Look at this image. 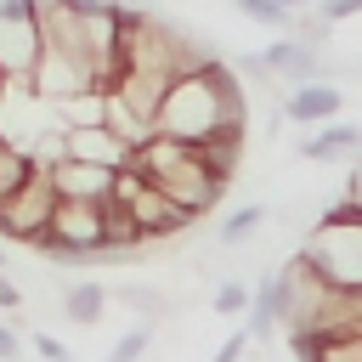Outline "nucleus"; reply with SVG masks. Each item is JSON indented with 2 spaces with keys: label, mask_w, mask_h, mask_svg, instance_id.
<instances>
[{
  "label": "nucleus",
  "mask_w": 362,
  "mask_h": 362,
  "mask_svg": "<svg viewBox=\"0 0 362 362\" xmlns=\"http://www.w3.org/2000/svg\"><path fill=\"white\" fill-rule=\"evenodd\" d=\"M221 124H243V90H238V74L221 57H204L198 68L170 79L164 107H158V130L181 136V141H204Z\"/></svg>",
  "instance_id": "nucleus-1"
},
{
  "label": "nucleus",
  "mask_w": 362,
  "mask_h": 362,
  "mask_svg": "<svg viewBox=\"0 0 362 362\" xmlns=\"http://www.w3.org/2000/svg\"><path fill=\"white\" fill-rule=\"evenodd\" d=\"M153 187H164L181 209H192V215H209L221 198H226V187H232V175H221L192 141H181V136H147L141 147H136V158H130Z\"/></svg>",
  "instance_id": "nucleus-2"
},
{
  "label": "nucleus",
  "mask_w": 362,
  "mask_h": 362,
  "mask_svg": "<svg viewBox=\"0 0 362 362\" xmlns=\"http://www.w3.org/2000/svg\"><path fill=\"white\" fill-rule=\"evenodd\" d=\"M51 215H57V181H51V170L40 164L28 181H17V187L0 198V243H6V249H11V243L34 249L40 232L51 226Z\"/></svg>",
  "instance_id": "nucleus-3"
},
{
  "label": "nucleus",
  "mask_w": 362,
  "mask_h": 362,
  "mask_svg": "<svg viewBox=\"0 0 362 362\" xmlns=\"http://www.w3.org/2000/svg\"><path fill=\"white\" fill-rule=\"evenodd\" d=\"M294 255L311 260L334 288H362V221H345V226H322L317 221Z\"/></svg>",
  "instance_id": "nucleus-4"
},
{
  "label": "nucleus",
  "mask_w": 362,
  "mask_h": 362,
  "mask_svg": "<svg viewBox=\"0 0 362 362\" xmlns=\"http://www.w3.org/2000/svg\"><path fill=\"white\" fill-rule=\"evenodd\" d=\"M102 79H96V68L85 62V57H68V51H40V62H34V74H28V90L45 102V107H68L79 90H96ZM107 90V85H102Z\"/></svg>",
  "instance_id": "nucleus-5"
},
{
  "label": "nucleus",
  "mask_w": 362,
  "mask_h": 362,
  "mask_svg": "<svg viewBox=\"0 0 362 362\" xmlns=\"http://www.w3.org/2000/svg\"><path fill=\"white\" fill-rule=\"evenodd\" d=\"M266 68H272V79L283 85V90H294V85H311V79H328V57H322V45L317 40H300V34H277L266 51Z\"/></svg>",
  "instance_id": "nucleus-6"
},
{
  "label": "nucleus",
  "mask_w": 362,
  "mask_h": 362,
  "mask_svg": "<svg viewBox=\"0 0 362 362\" xmlns=\"http://www.w3.org/2000/svg\"><path fill=\"white\" fill-rule=\"evenodd\" d=\"M45 51V34H40V11H6L0 6V74L6 79H28L34 62Z\"/></svg>",
  "instance_id": "nucleus-7"
},
{
  "label": "nucleus",
  "mask_w": 362,
  "mask_h": 362,
  "mask_svg": "<svg viewBox=\"0 0 362 362\" xmlns=\"http://www.w3.org/2000/svg\"><path fill=\"white\" fill-rule=\"evenodd\" d=\"M130 209H136V221H141V232H147V243H170V238H181L198 215L192 209H181L164 187H153V181H141L136 187V198H130Z\"/></svg>",
  "instance_id": "nucleus-8"
},
{
  "label": "nucleus",
  "mask_w": 362,
  "mask_h": 362,
  "mask_svg": "<svg viewBox=\"0 0 362 362\" xmlns=\"http://www.w3.org/2000/svg\"><path fill=\"white\" fill-rule=\"evenodd\" d=\"M62 153L85 158V164H107V170H124L136 158V147L124 136H113L107 124H62Z\"/></svg>",
  "instance_id": "nucleus-9"
},
{
  "label": "nucleus",
  "mask_w": 362,
  "mask_h": 362,
  "mask_svg": "<svg viewBox=\"0 0 362 362\" xmlns=\"http://www.w3.org/2000/svg\"><path fill=\"white\" fill-rule=\"evenodd\" d=\"M51 232L68 238V243H79V249L107 243V198H57Z\"/></svg>",
  "instance_id": "nucleus-10"
},
{
  "label": "nucleus",
  "mask_w": 362,
  "mask_h": 362,
  "mask_svg": "<svg viewBox=\"0 0 362 362\" xmlns=\"http://www.w3.org/2000/svg\"><path fill=\"white\" fill-rule=\"evenodd\" d=\"M45 170L57 181V198H113V175H119L107 164H85V158H68V153L51 158Z\"/></svg>",
  "instance_id": "nucleus-11"
},
{
  "label": "nucleus",
  "mask_w": 362,
  "mask_h": 362,
  "mask_svg": "<svg viewBox=\"0 0 362 362\" xmlns=\"http://www.w3.org/2000/svg\"><path fill=\"white\" fill-rule=\"evenodd\" d=\"M283 322H288V272L277 266V272H266V277L255 283V294H249V334H255V339H272Z\"/></svg>",
  "instance_id": "nucleus-12"
},
{
  "label": "nucleus",
  "mask_w": 362,
  "mask_h": 362,
  "mask_svg": "<svg viewBox=\"0 0 362 362\" xmlns=\"http://www.w3.org/2000/svg\"><path fill=\"white\" fill-rule=\"evenodd\" d=\"M339 107H345V90L334 79H311L283 96V119H294V124H328V119H339Z\"/></svg>",
  "instance_id": "nucleus-13"
},
{
  "label": "nucleus",
  "mask_w": 362,
  "mask_h": 362,
  "mask_svg": "<svg viewBox=\"0 0 362 362\" xmlns=\"http://www.w3.org/2000/svg\"><path fill=\"white\" fill-rule=\"evenodd\" d=\"M351 153H362V124L356 119H328L317 136L300 141V158H311V164H334V158H351Z\"/></svg>",
  "instance_id": "nucleus-14"
},
{
  "label": "nucleus",
  "mask_w": 362,
  "mask_h": 362,
  "mask_svg": "<svg viewBox=\"0 0 362 362\" xmlns=\"http://www.w3.org/2000/svg\"><path fill=\"white\" fill-rule=\"evenodd\" d=\"M107 300H113V294H107L102 283H90V277H79V283H68V288H62V311H68V322H79V328L102 322Z\"/></svg>",
  "instance_id": "nucleus-15"
},
{
  "label": "nucleus",
  "mask_w": 362,
  "mask_h": 362,
  "mask_svg": "<svg viewBox=\"0 0 362 362\" xmlns=\"http://www.w3.org/2000/svg\"><path fill=\"white\" fill-rule=\"evenodd\" d=\"M243 141H249V136H243V124H221L215 136H204V141H192V147H198V153H204V158H209V164H215L221 175H238Z\"/></svg>",
  "instance_id": "nucleus-16"
},
{
  "label": "nucleus",
  "mask_w": 362,
  "mask_h": 362,
  "mask_svg": "<svg viewBox=\"0 0 362 362\" xmlns=\"http://www.w3.org/2000/svg\"><path fill=\"white\" fill-rule=\"evenodd\" d=\"M260 226H266V204H243V209H232V215L215 226V243H221V249H243Z\"/></svg>",
  "instance_id": "nucleus-17"
},
{
  "label": "nucleus",
  "mask_w": 362,
  "mask_h": 362,
  "mask_svg": "<svg viewBox=\"0 0 362 362\" xmlns=\"http://www.w3.org/2000/svg\"><path fill=\"white\" fill-rule=\"evenodd\" d=\"M153 334H158V317H141L130 334H119V339H113L107 362H141V356H147V345H153Z\"/></svg>",
  "instance_id": "nucleus-18"
},
{
  "label": "nucleus",
  "mask_w": 362,
  "mask_h": 362,
  "mask_svg": "<svg viewBox=\"0 0 362 362\" xmlns=\"http://www.w3.org/2000/svg\"><path fill=\"white\" fill-rule=\"evenodd\" d=\"M107 294H113L119 305H136V311H147V317H164V311H170V300H164L158 288H141V283H113Z\"/></svg>",
  "instance_id": "nucleus-19"
},
{
  "label": "nucleus",
  "mask_w": 362,
  "mask_h": 362,
  "mask_svg": "<svg viewBox=\"0 0 362 362\" xmlns=\"http://www.w3.org/2000/svg\"><path fill=\"white\" fill-rule=\"evenodd\" d=\"M249 294H255V288H249L243 277H226V283L215 288V317H243V311H249Z\"/></svg>",
  "instance_id": "nucleus-20"
},
{
  "label": "nucleus",
  "mask_w": 362,
  "mask_h": 362,
  "mask_svg": "<svg viewBox=\"0 0 362 362\" xmlns=\"http://www.w3.org/2000/svg\"><path fill=\"white\" fill-rule=\"evenodd\" d=\"M249 339H255L249 328H238V334H226V345H221V351H215L209 362H243V351H249Z\"/></svg>",
  "instance_id": "nucleus-21"
},
{
  "label": "nucleus",
  "mask_w": 362,
  "mask_h": 362,
  "mask_svg": "<svg viewBox=\"0 0 362 362\" xmlns=\"http://www.w3.org/2000/svg\"><path fill=\"white\" fill-rule=\"evenodd\" d=\"M317 11L328 23H345V17H362V0H317Z\"/></svg>",
  "instance_id": "nucleus-22"
},
{
  "label": "nucleus",
  "mask_w": 362,
  "mask_h": 362,
  "mask_svg": "<svg viewBox=\"0 0 362 362\" xmlns=\"http://www.w3.org/2000/svg\"><path fill=\"white\" fill-rule=\"evenodd\" d=\"M34 351H40L45 362H74V356H68V345H62L57 334H34Z\"/></svg>",
  "instance_id": "nucleus-23"
},
{
  "label": "nucleus",
  "mask_w": 362,
  "mask_h": 362,
  "mask_svg": "<svg viewBox=\"0 0 362 362\" xmlns=\"http://www.w3.org/2000/svg\"><path fill=\"white\" fill-rule=\"evenodd\" d=\"M17 356H23V339H17V328L0 317V362H17Z\"/></svg>",
  "instance_id": "nucleus-24"
},
{
  "label": "nucleus",
  "mask_w": 362,
  "mask_h": 362,
  "mask_svg": "<svg viewBox=\"0 0 362 362\" xmlns=\"http://www.w3.org/2000/svg\"><path fill=\"white\" fill-rule=\"evenodd\" d=\"M17 305H23V288H17V283L0 272V311H17Z\"/></svg>",
  "instance_id": "nucleus-25"
},
{
  "label": "nucleus",
  "mask_w": 362,
  "mask_h": 362,
  "mask_svg": "<svg viewBox=\"0 0 362 362\" xmlns=\"http://www.w3.org/2000/svg\"><path fill=\"white\" fill-rule=\"evenodd\" d=\"M345 192L356 198V209H362V158H356V170H351V181H345Z\"/></svg>",
  "instance_id": "nucleus-26"
},
{
  "label": "nucleus",
  "mask_w": 362,
  "mask_h": 362,
  "mask_svg": "<svg viewBox=\"0 0 362 362\" xmlns=\"http://www.w3.org/2000/svg\"><path fill=\"white\" fill-rule=\"evenodd\" d=\"M277 6H288V11H300V6H311V0H277Z\"/></svg>",
  "instance_id": "nucleus-27"
},
{
  "label": "nucleus",
  "mask_w": 362,
  "mask_h": 362,
  "mask_svg": "<svg viewBox=\"0 0 362 362\" xmlns=\"http://www.w3.org/2000/svg\"><path fill=\"white\" fill-rule=\"evenodd\" d=\"M96 6H141V0H96Z\"/></svg>",
  "instance_id": "nucleus-28"
},
{
  "label": "nucleus",
  "mask_w": 362,
  "mask_h": 362,
  "mask_svg": "<svg viewBox=\"0 0 362 362\" xmlns=\"http://www.w3.org/2000/svg\"><path fill=\"white\" fill-rule=\"evenodd\" d=\"M0 260H6V243H0Z\"/></svg>",
  "instance_id": "nucleus-29"
}]
</instances>
